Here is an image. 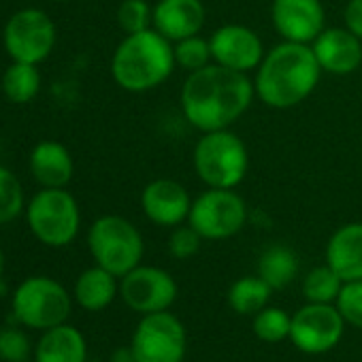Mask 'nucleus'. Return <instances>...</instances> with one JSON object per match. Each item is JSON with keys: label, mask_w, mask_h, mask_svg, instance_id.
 <instances>
[{"label": "nucleus", "mask_w": 362, "mask_h": 362, "mask_svg": "<svg viewBox=\"0 0 362 362\" xmlns=\"http://www.w3.org/2000/svg\"><path fill=\"white\" fill-rule=\"evenodd\" d=\"M30 358V341L20 328H0V360L26 362Z\"/></svg>", "instance_id": "obj_31"}, {"label": "nucleus", "mask_w": 362, "mask_h": 362, "mask_svg": "<svg viewBox=\"0 0 362 362\" xmlns=\"http://www.w3.org/2000/svg\"><path fill=\"white\" fill-rule=\"evenodd\" d=\"M41 90L39 64L11 62L3 75V94L13 105H28Z\"/></svg>", "instance_id": "obj_23"}, {"label": "nucleus", "mask_w": 362, "mask_h": 362, "mask_svg": "<svg viewBox=\"0 0 362 362\" xmlns=\"http://www.w3.org/2000/svg\"><path fill=\"white\" fill-rule=\"evenodd\" d=\"M11 307L20 324L33 330H47L66 324L73 300L60 281L45 275H35L16 288Z\"/></svg>", "instance_id": "obj_7"}, {"label": "nucleus", "mask_w": 362, "mask_h": 362, "mask_svg": "<svg viewBox=\"0 0 362 362\" xmlns=\"http://www.w3.org/2000/svg\"><path fill=\"white\" fill-rule=\"evenodd\" d=\"M88 250L94 262L115 277H124L143 258V237L139 228L122 216H103L88 230Z\"/></svg>", "instance_id": "obj_5"}, {"label": "nucleus", "mask_w": 362, "mask_h": 362, "mask_svg": "<svg viewBox=\"0 0 362 362\" xmlns=\"http://www.w3.org/2000/svg\"><path fill=\"white\" fill-rule=\"evenodd\" d=\"M273 288L260 275H247L237 279L228 290V305L239 315H256L271 298Z\"/></svg>", "instance_id": "obj_24"}, {"label": "nucleus", "mask_w": 362, "mask_h": 362, "mask_svg": "<svg viewBox=\"0 0 362 362\" xmlns=\"http://www.w3.org/2000/svg\"><path fill=\"white\" fill-rule=\"evenodd\" d=\"M322 69L311 45L284 41L264 54L256 73V94L271 109L300 105L317 86Z\"/></svg>", "instance_id": "obj_2"}, {"label": "nucleus", "mask_w": 362, "mask_h": 362, "mask_svg": "<svg viewBox=\"0 0 362 362\" xmlns=\"http://www.w3.org/2000/svg\"><path fill=\"white\" fill-rule=\"evenodd\" d=\"M345 28L362 41V0H349L345 7Z\"/></svg>", "instance_id": "obj_33"}, {"label": "nucleus", "mask_w": 362, "mask_h": 362, "mask_svg": "<svg viewBox=\"0 0 362 362\" xmlns=\"http://www.w3.org/2000/svg\"><path fill=\"white\" fill-rule=\"evenodd\" d=\"M205 18L207 11L201 0H158L151 26L170 43H177L199 35L205 26Z\"/></svg>", "instance_id": "obj_17"}, {"label": "nucleus", "mask_w": 362, "mask_h": 362, "mask_svg": "<svg viewBox=\"0 0 362 362\" xmlns=\"http://www.w3.org/2000/svg\"><path fill=\"white\" fill-rule=\"evenodd\" d=\"M173 52H175V64H179L181 69H186L190 73L211 64L214 60L209 39H203L199 35L173 43Z\"/></svg>", "instance_id": "obj_28"}, {"label": "nucleus", "mask_w": 362, "mask_h": 362, "mask_svg": "<svg viewBox=\"0 0 362 362\" xmlns=\"http://www.w3.org/2000/svg\"><path fill=\"white\" fill-rule=\"evenodd\" d=\"M175 66L173 43L158 30L126 35L111 58V75L126 92H147L168 79Z\"/></svg>", "instance_id": "obj_3"}, {"label": "nucleus", "mask_w": 362, "mask_h": 362, "mask_svg": "<svg viewBox=\"0 0 362 362\" xmlns=\"http://www.w3.org/2000/svg\"><path fill=\"white\" fill-rule=\"evenodd\" d=\"M292 315L279 307H264L252 320L254 334L264 343H281L290 339Z\"/></svg>", "instance_id": "obj_26"}, {"label": "nucleus", "mask_w": 362, "mask_h": 362, "mask_svg": "<svg viewBox=\"0 0 362 362\" xmlns=\"http://www.w3.org/2000/svg\"><path fill=\"white\" fill-rule=\"evenodd\" d=\"M203 241L205 239L190 224L188 226H181L179 224V226L173 228V233L168 237V252L177 260H188V258H192V256L199 254Z\"/></svg>", "instance_id": "obj_32"}, {"label": "nucleus", "mask_w": 362, "mask_h": 362, "mask_svg": "<svg viewBox=\"0 0 362 362\" xmlns=\"http://www.w3.org/2000/svg\"><path fill=\"white\" fill-rule=\"evenodd\" d=\"M88 343L79 328L60 324L43 330L35 347V362H86Z\"/></svg>", "instance_id": "obj_20"}, {"label": "nucleus", "mask_w": 362, "mask_h": 362, "mask_svg": "<svg viewBox=\"0 0 362 362\" xmlns=\"http://www.w3.org/2000/svg\"><path fill=\"white\" fill-rule=\"evenodd\" d=\"M130 347L136 362H184L188 349L186 326L170 311L147 313L139 320Z\"/></svg>", "instance_id": "obj_8"}, {"label": "nucleus", "mask_w": 362, "mask_h": 362, "mask_svg": "<svg viewBox=\"0 0 362 362\" xmlns=\"http://www.w3.org/2000/svg\"><path fill=\"white\" fill-rule=\"evenodd\" d=\"M54 3H69V0H54Z\"/></svg>", "instance_id": "obj_36"}, {"label": "nucleus", "mask_w": 362, "mask_h": 362, "mask_svg": "<svg viewBox=\"0 0 362 362\" xmlns=\"http://www.w3.org/2000/svg\"><path fill=\"white\" fill-rule=\"evenodd\" d=\"M311 49L322 73L349 75L362 64V41L349 28H324Z\"/></svg>", "instance_id": "obj_16"}, {"label": "nucleus", "mask_w": 362, "mask_h": 362, "mask_svg": "<svg viewBox=\"0 0 362 362\" xmlns=\"http://www.w3.org/2000/svg\"><path fill=\"white\" fill-rule=\"evenodd\" d=\"M111 362H136L132 347H130V345H126V347H117V349H113V354H111Z\"/></svg>", "instance_id": "obj_34"}, {"label": "nucleus", "mask_w": 362, "mask_h": 362, "mask_svg": "<svg viewBox=\"0 0 362 362\" xmlns=\"http://www.w3.org/2000/svg\"><path fill=\"white\" fill-rule=\"evenodd\" d=\"M28 166L41 188H66L75 170L71 151L62 143L49 139L33 147Z\"/></svg>", "instance_id": "obj_18"}, {"label": "nucleus", "mask_w": 362, "mask_h": 362, "mask_svg": "<svg viewBox=\"0 0 362 362\" xmlns=\"http://www.w3.org/2000/svg\"><path fill=\"white\" fill-rule=\"evenodd\" d=\"M326 264H330L343 281L362 279V222L345 224L330 237Z\"/></svg>", "instance_id": "obj_19"}, {"label": "nucleus", "mask_w": 362, "mask_h": 362, "mask_svg": "<svg viewBox=\"0 0 362 362\" xmlns=\"http://www.w3.org/2000/svg\"><path fill=\"white\" fill-rule=\"evenodd\" d=\"M250 166L245 143L230 132H205L194 147V168L209 188H237Z\"/></svg>", "instance_id": "obj_6"}, {"label": "nucleus", "mask_w": 362, "mask_h": 362, "mask_svg": "<svg viewBox=\"0 0 362 362\" xmlns=\"http://www.w3.org/2000/svg\"><path fill=\"white\" fill-rule=\"evenodd\" d=\"M122 300L136 313L168 311L177 298V281L158 267H134L119 281Z\"/></svg>", "instance_id": "obj_12"}, {"label": "nucleus", "mask_w": 362, "mask_h": 362, "mask_svg": "<svg viewBox=\"0 0 362 362\" xmlns=\"http://www.w3.org/2000/svg\"><path fill=\"white\" fill-rule=\"evenodd\" d=\"M153 22V9L147 0H124L117 9V24L126 35L149 30Z\"/></svg>", "instance_id": "obj_29"}, {"label": "nucleus", "mask_w": 362, "mask_h": 362, "mask_svg": "<svg viewBox=\"0 0 362 362\" xmlns=\"http://www.w3.org/2000/svg\"><path fill=\"white\" fill-rule=\"evenodd\" d=\"M3 275H5V252L0 247V281H3Z\"/></svg>", "instance_id": "obj_35"}, {"label": "nucleus", "mask_w": 362, "mask_h": 362, "mask_svg": "<svg viewBox=\"0 0 362 362\" xmlns=\"http://www.w3.org/2000/svg\"><path fill=\"white\" fill-rule=\"evenodd\" d=\"M117 279L119 277H115L113 273H109L107 269L96 264L92 269H86L77 277L73 296H75L77 305L83 307L86 311H103L115 300V296L119 292Z\"/></svg>", "instance_id": "obj_21"}, {"label": "nucleus", "mask_w": 362, "mask_h": 362, "mask_svg": "<svg viewBox=\"0 0 362 362\" xmlns=\"http://www.w3.org/2000/svg\"><path fill=\"white\" fill-rule=\"evenodd\" d=\"M334 305L341 311L345 324L362 328V279L345 281Z\"/></svg>", "instance_id": "obj_30"}, {"label": "nucleus", "mask_w": 362, "mask_h": 362, "mask_svg": "<svg viewBox=\"0 0 362 362\" xmlns=\"http://www.w3.org/2000/svg\"><path fill=\"white\" fill-rule=\"evenodd\" d=\"M3 47L13 62L41 64L56 47V26L41 9H20L3 28Z\"/></svg>", "instance_id": "obj_10"}, {"label": "nucleus", "mask_w": 362, "mask_h": 362, "mask_svg": "<svg viewBox=\"0 0 362 362\" xmlns=\"http://www.w3.org/2000/svg\"><path fill=\"white\" fill-rule=\"evenodd\" d=\"M209 45L216 64L241 73L258 69L264 58L262 41L258 39V35L241 24H226L218 28L209 37Z\"/></svg>", "instance_id": "obj_13"}, {"label": "nucleus", "mask_w": 362, "mask_h": 362, "mask_svg": "<svg viewBox=\"0 0 362 362\" xmlns=\"http://www.w3.org/2000/svg\"><path fill=\"white\" fill-rule=\"evenodd\" d=\"M343 284L345 281L330 264H322L307 273V277L303 281V296L307 298V303H328L330 305V303H337Z\"/></svg>", "instance_id": "obj_25"}, {"label": "nucleus", "mask_w": 362, "mask_h": 362, "mask_svg": "<svg viewBox=\"0 0 362 362\" xmlns=\"http://www.w3.org/2000/svg\"><path fill=\"white\" fill-rule=\"evenodd\" d=\"M26 222L35 239L43 245L66 247L79 235L81 211L69 190L43 188L30 199L26 207Z\"/></svg>", "instance_id": "obj_4"}, {"label": "nucleus", "mask_w": 362, "mask_h": 362, "mask_svg": "<svg viewBox=\"0 0 362 362\" xmlns=\"http://www.w3.org/2000/svg\"><path fill=\"white\" fill-rule=\"evenodd\" d=\"M298 273V258L286 245H271L258 260V275L273 288L284 290Z\"/></svg>", "instance_id": "obj_22"}, {"label": "nucleus", "mask_w": 362, "mask_h": 362, "mask_svg": "<svg viewBox=\"0 0 362 362\" xmlns=\"http://www.w3.org/2000/svg\"><path fill=\"white\" fill-rule=\"evenodd\" d=\"M141 207L149 222L162 228H175L190 216L192 201L188 190L173 179H156L145 186L141 194Z\"/></svg>", "instance_id": "obj_15"}, {"label": "nucleus", "mask_w": 362, "mask_h": 362, "mask_svg": "<svg viewBox=\"0 0 362 362\" xmlns=\"http://www.w3.org/2000/svg\"><path fill=\"white\" fill-rule=\"evenodd\" d=\"M345 320L334 303H307L292 315L290 341L303 354H326L343 339Z\"/></svg>", "instance_id": "obj_11"}, {"label": "nucleus", "mask_w": 362, "mask_h": 362, "mask_svg": "<svg viewBox=\"0 0 362 362\" xmlns=\"http://www.w3.org/2000/svg\"><path fill=\"white\" fill-rule=\"evenodd\" d=\"M26 209V199L20 179L0 164V226L11 224Z\"/></svg>", "instance_id": "obj_27"}, {"label": "nucleus", "mask_w": 362, "mask_h": 362, "mask_svg": "<svg viewBox=\"0 0 362 362\" xmlns=\"http://www.w3.org/2000/svg\"><path fill=\"white\" fill-rule=\"evenodd\" d=\"M254 96L256 88L245 73L207 64L188 75L181 88V109L194 128L214 132L230 128L250 109Z\"/></svg>", "instance_id": "obj_1"}, {"label": "nucleus", "mask_w": 362, "mask_h": 362, "mask_svg": "<svg viewBox=\"0 0 362 362\" xmlns=\"http://www.w3.org/2000/svg\"><path fill=\"white\" fill-rule=\"evenodd\" d=\"M247 222L245 201L233 188H209L197 201L188 216V224L207 241L230 239Z\"/></svg>", "instance_id": "obj_9"}, {"label": "nucleus", "mask_w": 362, "mask_h": 362, "mask_svg": "<svg viewBox=\"0 0 362 362\" xmlns=\"http://www.w3.org/2000/svg\"><path fill=\"white\" fill-rule=\"evenodd\" d=\"M271 20L284 41L311 45L324 30V7L320 0H273Z\"/></svg>", "instance_id": "obj_14"}]
</instances>
